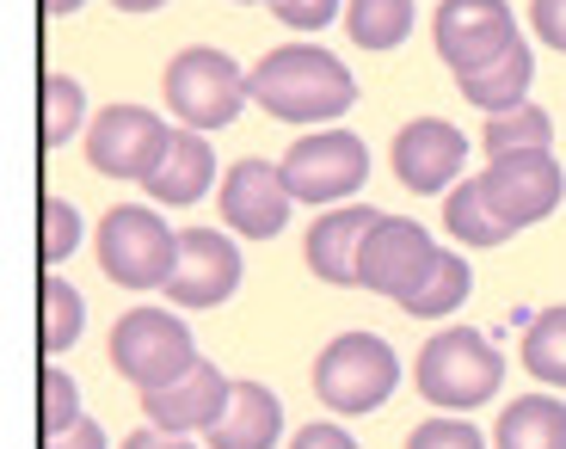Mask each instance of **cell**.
<instances>
[{"instance_id": "cell-1", "label": "cell", "mask_w": 566, "mask_h": 449, "mask_svg": "<svg viewBox=\"0 0 566 449\" xmlns=\"http://www.w3.org/2000/svg\"><path fill=\"white\" fill-rule=\"evenodd\" d=\"M253 98L283 124H333L357 105V81L333 50L321 43H277L259 56V69L247 74Z\"/></svg>"}, {"instance_id": "cell-2", "label": "cell", "mask_w": 566, "mask_h": 449, "mask_svg": "<svg viewBox=\"0 0 566 449\" xmlns=\"http://www.w3.org/2000/svg\"><path fill=\"white\" fill-rule=\"evenodd\" d=\"M160 93H167V112L179 117L185 129H228L241 117V105L253 98V81L241 74V62L228 50H210V43H191L167 62L160 74Z\"/></svg>"}, {"instance_id": "cell-3", "label": "cell", "mask_w": 566, "mask_h": 449, "mask_svg": "<svg viewBox=\"0 0 566 449\" xmlns=\"http://www.w3.org/2000/svg\"><path fill=\"white\" fill-rule=\"evenodd\" d=\"M499 376H505V364H499V352L474 333V326H443V333H431L424 352H419V364H412L419 394L443 413L486 407V400L499 394Z\"/></svg>"}, {"instance_id": "cell-4", "label": "cell", "mask_w": 566, "mask_h": 449, "mask_svg": "<svg viewBox=\"0 0 566 449\" xmlns=\"http://www.w3.org/2000/svg\"><path fill=\"white\" fill-rule=\"evenodd\" d=\"M314 400H321L326 413H376L388 400V394L400 388V357L388 338L376 333H339L333 345H326L321 357H314Z\"/></svg>"}, {"instance_id": "cell-5", "label": "cell", "mask_w": 566, "mask_h": 449, "mask_svg": "<svg viewBox=\"0 0 566 449\" xmlns=\"http://www.w3.org/2000/svg\"><path fill=\"white\" fill-rule=\"evenodd\" d=\"M112 364L124 382H136L142 394L172 388L185 369L198 364V345H191V326L167 309H129L112 326Z\"/></svg>"}, {"instance_id": "cell-6", "label": "cell", "mask_w": 566, "mask_h": 449, "mask_svg": "<svg viewBox=\"0 0 566 449\" xmlns=\"http://www.w3.org/2000/svg\"><path fill=\"white\" fill-rule=\"evenodd\" d=\"M179 228H167L148 203H117L99 222V271L124 290H155L172 278Z\"/></svg>"}, {"instance_id": "cell-7", "label": "cell", "mask_w": 566, "mask_h": 449, "mask_svg": "<svg viewBox=\"0 0 566 449\" xmlns=\"http://www.w3.org/2000/svg\"><path fill=\"white\" fill-rule=\"evenodd\" d=\"M438 259H443V247L431 240V228H419L412 216H382V222L369 228L364 253H357V283L407 309L412 295L424 290Z\"/></svg>"}, {"instance_id": "cell-8", "label": "cell", "mask_w": 566, "mask_h": 449, "mask_svg": "<svg viewBox=\"0 0 566 449\" xmlns=\"http://www.w3.org/2000/svg\"><path fill=\"white\" fill-rule=\"evenodd\" d=\"M277 173L296 203H345L369 179V148L352 129H314V136L290 142V155L277 160Z\"/></svg>"}, {"instance_id": "cell-9", "label": "cell", "mask_w": 566, "mask_h": 449, "mask_svg": "<svg viewBox=\"0 0 566 449\" xmlns=\"http://www.w3.org/2000/svg\"><path fill=\"white\" fill-rule=\"evenodd\" d=\"M481 191L499 222L517 234V228H536L542 216L560 210L566 173L554 160V148H511V155H493V167L481 173Z\"/></svg>"}, {"instance_id": "cell-10", "label": "cell", "mask_w": 566, "mask_h": 449, "mask_svg": "<svg viewBox=\"0 0 566 449\" xmlns=\"http://www.w3.org/2000/svg\"><path fill=\"white\" fill-rule=\"evenodd\" d=\"M167 142H172V129L148 105H105L86 124V160L105 179H148L160 167V155H167Z\"/></svg>"}, {"instance_id": "cell-11", "label": "cell", "mask_w": 566, "mask_h": 449, "mask_svg": "<svg viewBox=\"0 0 566 449\" xmlns=\"http://www.w3.org/2000/svg\"><path fill=\"white\" fill-rule=\"evenodd\" d=\"M160 290L172 309H216L241 290V247L216 228H179V259Z\"/></svg>"}, {"instance_id": "cell-12", "label": "cell", "mask_w": 566, "mask_h": 449, "mask_svg": "<svg viewBox=\"0 0 566 449\" xmlns=\"http://www.w3.org/2000/svg\"><path fill=\"white\" fill-rule=\"evenodd\" d=\"M431 38L455 74H474L517 43V19H511L505 0H443L438 19H431Z\"/></svg>"}, {"instance_id": "cell-13", "label": "cell", "mask_w": 566, "mask_h": 449, "mask_svg": "<svg viewBox=\"0 0 566 449\" xmlns=\"http://www.w3.org/2000/svg\"><path fill=\"white\" fill-rule=\"evenodd\" d=\"M468 167V136L450 124V117H412L395 136V179L407 191H450Z\"/></svg>"}, {"instance_id": "cell-14", "label": "cell", "mask_w": 566, "mask_h": 449, "mask_svg": "<svg viewBox=\"0 0 566 449\" xmlns=\"http://www.w3.org/2000/svg\"><path fill=\"white\" fill-rule=\"evenodd\" d=\"M290 185L271 160H234L222 179V222L247 240H271L290 228Z\"/></svg>"}, {"instance_id": "cell-15", "label": "cell", "mask_w": 566, "mask_h": 449, "mask_svg": "<svg viewBox=\"0 0 566 449\" xmlns=\"http://www.w3.org/2000/svg\"><path fill=\"white\" fill-rule=\"evenodd\" d=\"M228 388H234V376H222L210 357H198V364L172 382V388L142 394V413H148V425L179 431V437L185 431H210V425L222 419V407H228Z\"/></svg>"}, {"instance_id": "cell-16", "label": "cell", "mask_w": 566, "mask_h": 449, "mask_svg": "<svg viewBox=\"0 0 566 449\" xmlns=\"http://www.w3.org/2000/svg\"><path fill=\"white\" fill-rule=\"evenodd\" d=\"M382 222V216L369 210V203H339V210H326L321 222L308 228V271L321 283H339V290H357V253H364L369 228Z\"/></svg>"}, {"instance_id": "cell-17", "label": "cell", "mask_w": 566, "mask_h": 449, "mask_svg": "<svg viewBox=\"0 0 566 449\" xmlns=\"http://www.w3.org/2000/svg\"><path fill=\"white\" fill-rule=\"evenodd\" d=\"M277 437H283L277 394H271L265 382H234L222 419L203 431V443L210 449H277Z\"/></svg>"}, {"instance_id": "cell-18", "label": "cell", "mask_w": 566, "mask_h": 449, "mask_svg": "<svg viewBox=\"0 0 566 449\" xmlns=\"http://www.w3.org/2000/svg\"><path fill=\"white\" fill-rule=\"evenodd\" d=\"M210 179H216L210 136H203V129H172L167 155H160V167L142 179V191L155 197V203H167V210H185V203H198V197L210 191Z\"/></svg>"}, {"instance_id": "cell-19", "label": "cell", "mask_w": 566, "mask_h": 449, "mask_svg": "<svg viewBox=\"0 0 566 449\" xmlns=\"http://www.w3.org/2000/svg\"><path fill=\"white\" fill-rule=\"evenodd\" d=\"M530 81H536V56H530V43L517 38L505 50V56H493L486 69H474V74H455V86H462V98L468 105H481L486 117H499V112H517V105H530Z\"/></svg>"}, {"instance_id": "cell-20", "label": "cell", "mask_w": 566, "mask_h": 449, "mask_svg": "<svg viewBox=\"0 0 566 449\" xmlns=\"http://www.w3.org/2000/svg\"><path fill=\"white\" fill-rule=\"evenodd\" d=\"M493 449H566V407L554 394H517L493 425Z\"/></svg>"}, {"instance_id": "cell-21", "label": "cell", "mask_w": 566, "mask_h": 449, "mask_svg": "<svg viewBox=\"0 0 566 449\" xmlns=\"http://www.w3.org/2000/svg\"><path fill=\"white\" fill-rule=\"evenodd\" d=\"M443 228H450L462 247H499V240H511V228L493 216V203H486L481 179H462L455 191H443Z\"/></svg>"}, {"instance_id": "cell-22", "label": "cell", "mask_w": 566, "mask_h": 449, "mask_svg": "<svg viewBox=\"0 0 566 449\" xmlns=\"http://www.w3.org/2000/svg\"><path fill=\"white\" fill-rule=\"evenodd\" d=\"M345 31L357 50H395L412 31V0H345Z\"/></svg>"}, {"instance_id": "cell-23", "label": "cell", "mask_w": 566, "mask_h": 449, "mask_svg": "<svg viewBox=\"0 0 566 449\" xmlns=\"http://www.w3.org/2000/svg\"><path fill=\"white\" fill-rule=\"evenodd\" d=\"M38 302H43V352L50 357H62L69 345H81V326H86V302H81V290H74L69 278H43V290H38Z\"/></svg>"}, {"instance_id": "cell-24", "label": "cell", "mask_w": 566, "mask_h": 449, "mask_svg": "<svg viewBox=\"0 0 566 449\" xmlns=\"http://www.w3.org/2000/svg\"><path fill=\"white\" fill-rule=\"evenodd\" d=\"M524 369L542 388H566V309H542L524 333Z\"/></svg>"}, {"instance_id": "cell-25", "label": "cell", "mask_w": 566, "mask_h": 449, "mask_svg": "<svg viewBox=\"0 0 566 449\" xmlns=\"http://www.w3.org/2000/svg\"><path fill=\"white\" fill-rule=\"evenodd\" d=\"M468 290H474V271H468L462 253H443L438 265H431V278H424V290L407 302L412 321H443V314H455L468 302Z\"/></svg>"}, {"instance_id": "cell-26", "label": "cell", "mask_w": 566, "mask_h": 449, "mask_svg": "<svg viewBox=\"0 0 566 449\" xmlns=\"http://www.w3.org/2000/svg\"><path fill=\"white\" fill-rule=\"evenodd\" d=\"M481 142H486V155H511V148H554V117L542 112V105H517V112L486 117Z\"/></svg>"}, {"instance_id": "cell-27", "label": "cell", "mask_w": 566, "mask_h": 449, "mask_svg": "<svg viewBox=\"0 0 566 449\" xmlns=\"http://www.w3.org/2000/svg\"><path fill=\"white\" fill-rule=\"evenodd\" d=\"M86 124V93L74 74H43V148H62Z\"/></svg>"}, {"instance_id": "cell-28", "label": "cell", "mask_w": 566, "mask_h": 449, "mask_svg": "<svg viewBox=\"0 0 566 449\" xmlns=\"http://www.w3.org/2000/svg\"><path fill=\"white\" fill-rule=\"evenodd\" d=\"M38 419H43V437L69 431V425H81V388H74L69 369H43L38 376Z\"/></svg>"}, {"instance_id": "cell-29", "label": "cell", "mask_w": 566, "mask_h": 449, "mask_svg": "<svg viewBox=\"0 0 566 449\" xmlns=\"http://www.w3.org/2000/svg\"><path fill=\"white\" fill-rule=\"evenodd\" d=\"M74 247H81V210L69 197H43V265H62Z\"/></svg>"}, {"instance_id": "cell-30", "label": "cell", "mask_w": 566, "mask_h": 449, "mask_svg": "<svg viewBox=\"0 0 566 449\" xmlns=\"http://www.w3.org/2000/svg\"><path fill=\"white\" fill-rule=\"evenodd\" d=\"M407 449H486V437L462 419H424L419 431L407 437Z\"/></svg>"}, {"instance_id": "cell-31", "label": "cell", "mask_w": 566, "mask_h": 449, "mask_svg": "<svg viewBox=\"0 0 566 449\" xmlns=\"http://www.w3.org/2000/svg\"><path fill=\"white\" fill-rule=\"evenodd\" d=\"M339 7H345V0H277L271 13H277L290 31H321V25H333Z\"/></svg>"}, {"instance_id": "cell-32", "label": "cell", "mask_w": 566, "mask_h": 449, "mask_svg": "<svg viewBox=\"0 0 566 449\" xmlns=\"http://www.w3.org/2000/svg\"><path fill=\"white\" fill-rule=\"evenodd\" d=\"M530 25L542 31L548 50H560V56H566V0H530Z\"/></svg>"}, {"instance_id": "cell-33", "label": "cell", "mask_w": 566, "mask_h": 449, "mask_svg": "<svg viewBox=\"0 0 566 449\" xmlns=\"http://www.w3.org/2000/svg\"><path fill=\"white\" fill-rule=\"evenodd\" d=\"M290 449H357L352 443V431H345V425H302L296 437H290Z\"/></svg>"}, {"instance_id": "cell-34", "label": "cell", "mask_w": 566, "mask_h": 449, "mask_svg": "<svg viewBox=\"0 0 566 449\" xmlns=\"http://www.w3.org/2000/svg\"><path fill=\"white\" fill-rule=\"evenodd\" d=\"M43 449H105V431L93 419H81V425H69V431L43 437Z\"/></svg>"}, {"instance_id": "cell-35", "label": "cell", "mask_w": 566, "mask_h": 449, "mask_svg": "<svg viewBox=\"0 0 566 449\" xmlns=\"http://www.w3.org/2000/svg\"><path fill=\"white\" fill-rule=\"evenodd\" d=\"M124 449H198V443H185L179 431H160V425H142V431L124 437Z\"/></svg>"}, {"instance_id": "cell-36", "label": "cell", "mask_w": 566, "mask_h": 449, "mask_svg": "<svg viewBox=\"0 0 566 449\" xmlns=\"http://www.w3.org/2000/svg\"><path fill=\"white\" fill-rule=\"evenodd\" d=\"M81 7H86V0H43V13H50V19H69V13H81Z\"/></svg>"}, {"instance_id": "cell-37", "label": "cell", "mask_w": 566, "mask_h": 449, "mask_svg": "<svg viewBox=\"0 0 566 449\" xmlns=\"http://www.w3.org/2000/svg\"><path fill=\"white\" fill-rule=\"evenodd\" d=\"M117 13H155V7H167V0H112Z\"/></svg>"}, {"instance_id": "cell-38", "label": "cell", "mask_w": 566, "mask_h": 449, "mask_svg": "<svg viewBox=\"0 0 566 449\" xmlns=\"http://www.w3.org/2000/svg\"><path fill=\"white\" fill-rule=\"evenodd\" d=\"M247 7H253V0H247ZM271 7H277V0H271Z\"/></svg>"}]
</instances>
